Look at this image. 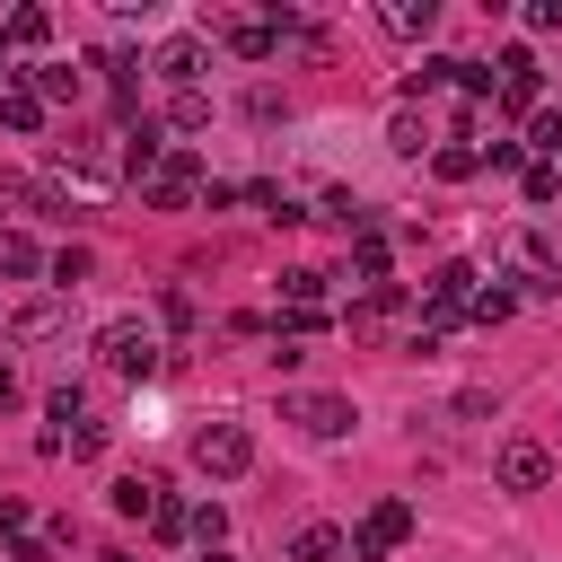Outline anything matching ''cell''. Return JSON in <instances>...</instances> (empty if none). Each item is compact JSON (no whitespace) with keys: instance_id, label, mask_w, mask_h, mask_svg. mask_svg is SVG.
<instances>
[{"instance_id":"31","label":"cell","mask_w":562,"mask_h":562,"mask_svg":"<svg viewBox=\"0 0 562 562\" xmlns=\"http://www.w3.org/2000/svg\"><path fill=\"white\" fill-rule=\"evenodd\" d=\"M53 325H61V307H18V325H9V334H26V342H35V334H53Z\"/></svg>"},{"instance_id":"19","label":"cell","mask_w":562,"mask_h":562,"mask_svg":"<svg viewBox=\"0 0 562 562\" xmlns=\"http://www.w3.org/2000/svg\"><path fill=\"white\" fill-rule=\"evenodd\" d=\"M149 536H158V544H176V536H193V509L158 492V509H149Z\"/></svg>"},{"instance_id":"23","label":"cell","mask_w":562,"mask_h":562,"mask_svg":"<svg viewBox=\"0 0 562 562\" xmlns=\"http://www.w3.org/2000/svg\"><path fill=\"white\" fill-rule=\"evenodd\" d=\"M386 140H395L404 158H422V140H430V123H422V114H395V123H386Z\"/></svg>"},{"instance_id":"28","label":"cell","mask_w":562,"mask_h":562,"mask_svg":"<svg viewBox=\"0 0 562 562\" xmlns=\"http://www.w3.org/2000/svg\"><path fill=\"white\" fill-rule=\"evenodd\" d=\"M193 536H202V553H211V544L228 536V509H220V501H202V509H193Z\"/></svg>"},{"instance_id":"7","label":"cell","mask_w":562,"mask_h":562,"mask_svg":"<svg viewBox=\"0 0 562 562\" xmlns=\"http://www.w3.org/2000/svg\"><path fill=\"white\" fill-rule=\"evenodd\" d=\"M193 184H202V158H193V149H167V158L149 167V184H140V193H149L158 211H184V202H193Z\"/></svg>"},{"instance_id":"18","label":"cell","mask_w":562,"mask_h":562,"mask_svg":"<svg viewBox=\"0 0 562 562\" xmlns=\"http://www.w3.org/2000/svg\"><path fill=\"white\" fill-rule=\"evenodd\" d=\"M281 299H290V307H325V272H316V263L281 272Z\"/></svg>"},{"instance_id":"25","label":"cell","mask_w":562,"mask_h":562,"mask_svg":"<svg viewBox=\"0 0 562 562\" xmlns=\"http://www.w3.org/2000/svg\"><path fill=\"white\" fill-rule=\"evenodd\" d=\"M553 193H562V167L536 158V167H527V202H553Z\"/></svg>"},{"instance_id":"32","label":"cell","mask_w":562,"mask_h":562,"mask_svg":"<svg viewBox=\"0 0 562 562\" xmlns=\"http://www.w3.org/2000/svg\"><path fill=\"white\" fill-rule=\"evenodd\" d=\"M527 26H536V35H553V26H562V0H536V9H527Z\"/></svg>"},{"instance_id":"29","label":"cell","mask_w":562,"mask_h":562,"mask_svg":"<svg viewBox=\"0 0 562 562\" xmlns=\"http://www.w3.org/2000/svg\"><path fill=\"white\" fill-rule=\"evenodd\" d=\"M527 140H536L544 158H562V105H553V114H536V123H527Z\"/></svg>"},{"instance_id":"26","label":"cell","mask_w":562,"mask_h":562,"mask_svg":"<svg viewBox=\"0 0 562 562\" xmlns=\"http://www.w3.org/2000/svg\"><path fill=\"white\" fill-rule=\"evenodd\" d=\"M88 263H97L88 246H61V255H53V281H61V290H70V281H88Z\"/></svg>"},{"instance_id":"8","label":"cell","mask_w":562,"mask_h":562,"mask_svg":"<svg viewBox=\"0 0 562 562\" xmlns=\"http://www.w3.org/2000/svg\"><path fill=\"white\" fill-rule=\"evenodd\" d=\"M404 536H413V501H378V509L360 518V536H351V553H360V562H378V553H395Z\"/></svg>"},{"instance_id":"6","label":"cell","mask_w":562,"mask_h":562,"mask_svg":"<svg viewBox=\"0 0 562 562\" xmlns=\"http://www.w3.org/2000/svg\"><path fill=\"white\" fill-rule=\"evenodd\" d=\"M492 474H501V492H544V474H553V448H544V439H501Z\"/></svg>"},{"instance_id":"12","label":"cell","mask_w":562,"mask_h":562,"mask_svg":"<svg viewBox=\"0 0 562 562\" xmlns=\"http://www.w3.org/2000/svg\"><path fill=\"white\" fill-rule=\"evenodd\" d=\"M290 562H342V527H325V518L299 527V536H290Z\"/></svg>"},{"instance_id":"33","label":"cell","mask_w":562,"mask_h":562,"mask_svg":"<svg viewBox=\"0 0 562 562\" xmlns=\"http://www.w3.org/2000/svg\"><path fill=\"white\" fill-rule=\"evenodd\" d=\"M0 536H26V501H0Z\"/></svg>"},{"instance_id":"1","label":"cell","mask_w":562,"mask_h":562,"mask_svg":"<svg viewBox=\"0 0 562 562\" xmlns=\"http://www.w3.org/2000/svg\"><path fill=\"white\" fill-rule=\"evenodd\" d=\"M123 140V132H114ZM105 132H70V140H53V167L79 184V193H114V176H123V149H114Z\"/></svg>"},{"instance_id":"21","label":"cell","mask_w":562,"mask_h":562,"mask_svg":"<svg viewBox=\"0 0 562 562\" xmlns=\"http://www.w3.org/2000/svg\"><path fill=\"white\" fill-rule=\"evenodd\" d=\"M167 114H176V132H202V123H211V97H202V88H176Z\"/></svg>"},{"instance_id":"16","label":"cell","mask_w":562,"mask_h":562,"mask_svg":"<svg viewBox=\"0 0 562 562\" xmlns=\"http://www.w3.org/2000/svg\"><path fill=\"white\" fill-rule=\"evenodd\" d=\"M351 272H360L369 290H386V237H378V228H360V246H351Z\"/></svg>"},{"instance_id":"27","label":"cell","mask_w":562,"mask_h":562,"mask_svg":"<svg viewBox=\"0 0 562 562\" xmlns=\"http://www.w3.org/2000/svg\"><path fill=\"white\" fill-rule=\"evenodd\" d=\"M61 448H70V457H105V422H79V430H61Z\"/></svg>"},{"instance_id":"10","label":"cell","mask_w":562,"mask_h":562,"mask_svg":"<svg viewBox=\"0 0 562 562\" xmlns=\"http://www.w3.org/2000/svg\"><path fill=\"white\" fill-rule=\"evenodd\" d=\"M202 61H211V44H202V35H167V44H158V79H176V88H193V79H202Z\"/></svg>"},{"instance_id":"9","label":"cell","mask_w":562,"mask_h":562,"mask_svg":"<svg viewBox=\"0 0 562 562\" xmlns=\"http://www.w3.org/2000/svg\"><path fill=\"white\" fill-rule=\"evenodd\" d=\"M492 79H501V105H509V114H527V105L544 97V70H536V53H527V44H509V53L492 61Z\"/></svg>"},{"instance_id":"4","label":"cell","mask_w":562,"mask_h":562,"mask_svg":"<svg viewBox=\"0 0 562 562\" xmlns=\"http://www.w3.org/2000/svg\"><path fill=\"white\" fill-rule=\"evenodd\" d=\"M281 422H299L307 439H342L360 413H351V395H316V386H299V395H281Z\"/></svg>"},{"instance_id":"22","label":"cell","mask_w":562,"mask_h":562,"mask_svg":"<svg viewBox=\"0 0 562 562\" xmlns=\"http://www.w3.org/2000/svg\"><path fill=\"white\" fill-rule=\"evenodd\" d=\"M0 35H9V44H44V35H53V18H44V9H18Z\"/></svg>"},{"instance_id":"11","label":"cell","mask_w":562,"mask_h":562,"mask_svg":"<svg viewBox=\"0 0 562 562\" xmlns=\"http://www.w3.org/2000/svg\"><path fill=\"white\" fill-rule=\"evenodd\" d=\"M0 123H9V132H44V97L9 79V88H0Z\"/></svg>"},{"instance_id":"17","label":"cell","mask_w":562,"mask_h":562,"mask_svg":"<svg viewBox=\"0 0 562 562\" xmlns=\"http://www.w3.org/2000/svg\"><path fill=\"white\" fill-rule=\"evenodd\" d=\"M35 97H44V105H70V97H79V70H70V61H44V70H35Z\"/></svg>"},{"instance_id":"24","label":"cell","mask_w":562,"mask_h":562,"mask_svg":"<svg viewBox=\"0 0 562 562\" xmlns=\"http://www.w3.org/2000/svg\"><path fill=\"white\" fill-rule=\"evenodd\" d=\"M448 79H457V61H422V70L404 79V97H430V88H448Z\"/></svg>"},{"instance_id":"14","label":"cell","mask_w":562,"mask_h":562,"mask_svg":"<svg viewBox=\"0 0 562 562\" xmlns=\"http://www.w3.org/2000/svg\"><path fill=\"white\" fill-rule=\"evenodd\" d=\"M0 272H9V281H26V272H53V263H44V246H35V237H18V228H9V237H0Z\"/></svg>"},{"instance_id":"20","label":"cell","mask_w":562,"mask_h":562,"mask_svg":"<svg viewBox=\"0 0 562 562\" xmlns=\"http://www.w3.org/2000/svg\"><path fill=\"white\" fill-rule=\"evenodd\" d=\"M430 18H439L430 0H395V9H386V26H395V35H430Z\"/></svg>"},{"instance_id":"13","label":"cell","mask_w":562,"mask_h":562,"mask_svg":"<svg viewBox=\"0 0 562 562\" xmlns=\"http://www.w3.org/2000/svg\"><path fill=\"white\" fill-rule=\"evenodd\" d=\"M105 501H114L123 518H149V509H158V483H149V474H114V492H105Z\"/></svg>"},{"instance_id":"30","label":"cell","mask_w":562,"mask_h":562,"mask_svg":"<svg viewBox=\"0 0 562 562\" xmlns=\"http://www.w3.org/2000/svg\"><path fill=\"white\" fill-rule=\"evenodd\" d=\"M509 307H518V299H509V290H474V325H501V316H509Z\"/></svg>"},{"instance_id":"5","label":"cell","mask_w":562,"mask_h":562,"mask_svg":"<svg viewBox=\"0 0 562 562\" xmlns=\"http://www.w3.org/2000/svg\"><path fill=\"white\" fill-rule=\"evenodd\" d=\"M422 307H430V316H422L430 334H439V325H457V316H474V263H439V272H430V290H422Z\"/></svg>"},{"instance_id":"34","label":"cell","mask_w":562,"mask_h":562,"mask_svg":"<svg viewBox=\"0 0 562 562\" xmlns=\"http://www.w3.org/2000/svg\"><path fill=\"white\" fill-rule=\"evenodd\" d=\"M9 562H53V553L44 544H9Z\"/></svg>"},{"instance_id":"35","label":"cell","mask_w":562,"mask_h":562,"mask_svg":"<svg viewBox=\"0 0 562 562\" xmlns=\"http://www.w3.org/2000/svg\"><path fill=\"white\" fill-rule=\"evenodd\" d=\"M202 562H237V553H228V544H211V553H202Z\"/></svg>"},{"instance_id":"3","label":"cell","mask_w":562,"mask_h":562,"mask_svg":"<svg viewBox=\"0 0 562 562\" xmlns=\"http://www.w3.org/2000/svg\"><path fill=\"white\" fill-rule=\"evenodd\" d=\"M193 465L220 474V483H237V474L255 465V430H246V422H202V430H193Z\"/></svg>"},{"instance_id":"2","label":"cell","mask_w":562,"mask_h":562,"mask_svg":"<svg viewBox=\"0 0 562 562\" xmlns=\"http://www.w3.org/2000/svg\"><path fill=\"white\" fill-rule=\"evenodd\" d=\"M97 360H105L114 378H149V369H158V334H149L140 316H114V325H97Z\"/></svg>"},{"instance_id":"15","label":"cell","mask_w":562,"mask_h":562,"mask_svg":"<svg viewBox=\"0 0 562 562\" xmlns=\"http://www.w3.org/2000/svg\"><path fill=\"white\" fill-rule=\"evenodd\" d=\"M430 167H439L448 184H465V176L483 167V149H474V140H439V149H430Z\"/></svg>"}]
</instances>
